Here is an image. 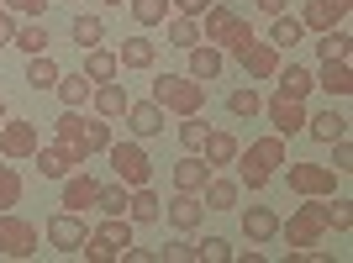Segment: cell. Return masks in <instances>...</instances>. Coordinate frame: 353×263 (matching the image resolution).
<instances>
[{"mask_svg":"<svg viewBox=\"0 0 353 263\" xmlns=\"http://www.w3.org/2000/svg\"><path fill=\"white\" fill-rule=\"evenodd\" d=\"M237 185L243 190H264L269 179L280 174V163H285V137L280 132H269V137H259V143H248V153L237 147Z\"/></svg>","mask_w":353,"mask_h":263,"instance_id":"cell-1","label":"cell"},{"mask_svg":"<svg viewBox=\"0 0 353 263\" xmlns=\"http://www.w3.org/2000/svg\"><path fill=\"white\" fill-rule=\"evenodd\" d=\"M221 48H227V53L243 63V74H248V79H274V69L285 63V59H280V48L269 43V37H253V32H248V21H237L232 37H227Z\"/></svg>","mask_w":353,"mask_h":263,"instance_id":"cell-2","label":"cell"},{"mask_svg":"<svg viewBox=\"0 0 353 263\" xmlns=\"http://www.w3.org/2000/svg\"><path fill=\"white\" fill-rule=\"evenodd\" d=\"M327 195H301V205L290 211V221H280V237L290 242V253H311L322 248L327 237V211H322Z\"/></svg>","mask_w":353,"mask_h":263,"instance_id":"cell-3","label":"cell"},{"mask_svg":"<svg viewBox=\"0 0 353 263\" xmlns=\"http://www.w3.org/2000/svg\"><path fill=\"white\" fill-rule=\"evenodd\" d=\"M153 101L174 116H201L206 111V85L190 79V74H159L153 79Z\"/></svg>","mask_w":353,"mask_h":263,"instance_id":"cell-4","label":"cell"},{"mask_svg":"<svg viewBox=\"0 0 353 263\" xmlns=\"http://www.w3.org/2000/svg\"><path fill=\"white\" fill-rule=\"evenodd\" d=\"M105 158H111V169H117V179L127 185V190L153 185V158L143 153V137H137V143H111V147H105Z\"/></svg>","mask_w":353,"mask_h":263,"instance_id":"cell-5","label":"cell"},{"mask_svg":"<svg viewBox=\"0 0 353 263\" xmlns=\"http://www.w3.org/2000/svg\"><path fill=\"white\" fill-rule=\"evenodd\" d=\"M37 147H43V143H37V121H27V116H6V121H0V158L27 163Z\"/></svg>","mask_w":353,"mask_h":263,"instance_id":"cell-6","label":"cell"},{"mask_svg":"<svg viewBox=\"0 0 353 263\" xmlns=\"http://www.w3.org/2000/svg\"><path fill=\"white\" fill-rule=\"evenodd\" d=\"M37 253V227L16 211H0V258H32Z\"/></svg>","mask_w":353,"mask_h":263,"instance_id":"cell-7","label":"cell"},{"mask_svg":"<svg viewBox=\"0 0 353 263\" xmlns=\"http://www.w3.org/2000/svg\"><path fill=\"white\" fill-rule=\"evenodd\" d=\"M43 237H48V242H53L59 253H79V248H85V237H90L85 211H59V216H48Z\"/></svg>","mask_w":353,"mask_h":263,"instance_id":"cell-8","label":"cell"},{"mask_svg":"<svg viewBox=\"0 0 353 263\" xmlns=\"http://www.w3.org/2000/svg\"><path fill=\"white\" fill-rule=\"evenodd\" d=\"M290 190L295 195H332L338 190V169H327V163H290Z\"/></svg>","mask_w":353,"mask_h":263,"instance_id":"cell-9","label":"cell"},{"mask_svg":"<svg viewBox=\"0 0 353 263\" xmlns=\"http://www.w3.org/2000/svg\"><path fill=\"white\" fill-rule=\"evenodd\" d=\"M259 111L274 121V132H280V137H295V132H306V105L290 101V95H280V90H274V95H269Z\"/></svg>","mask_w":353,"mask_h":263,"instance_id":"cell-10","label":"cell"},{"mask_svg":"<svg viewBox=\"0 0 353 263\" xmlns=\"http://www.w3.org/2000/svg\"><path fill=\"white\" fill-rule=\"evenodd\" d=\"M163 216H169V227H174V232H195V227L206 221V200H201V195H190V190H174V200L163 205Z\"/></svg>","mask_w":353,"mask_h":263,"instance_id":"cell-11","label":"cell"},{"mask_svg":"<svg viewBox=\"0 0 353 263\" xmlns=\"http://www.w3.org/2000/svg\"><path fill=\"white\" fill-rule=\"evenodd\" d=\"M95 195H101V179L85 174V163H79V174H63L59 205H63V211H90V205H95Z\"/></svg>","mask_w":353,"mask_h":263,"instance_id":"cell-12","label":"cell"},{"mask_svg":"<svg viewBox=\"0 0 353 263\" xmlns=\"http://www.w3.org/2000/svg\"><path fill=\"white\" fill-rule=\"evenodd\" d=\"M32 163H37V174H43V179H63V174H74L85 158H79L74 147L53 143V147H37V153H32Z\"/></svg>","mask_w":353,"mask_h":263,"instance_id":"cell-13","label":"cell"},{"mask_svg":"<svg viewBox=\"0 0 353 263\" xmlns=\"http://www.w3.org/2000/svg\"><path fill=\"white\" fill-rule=\"evenodd\" d=\"M90 105H95V116L117 121V116H127V105H132V95H127V85H117V79H101V85L90 90Z\"/></svg>","mask_w":353,"mask_h":263,"instance_id":"cell-14","label":"cell"},{"mask_svg":"<svg viewBox=\"0 0 353 263\" xmlns=\"http://www.w3.org/2000/svg\"><path fill=\"white\" fill-rule=\"evenodd\" d=\"M243 237H248V242H259V248H264V242H274V237H280V216H274L269 205H248V211H243Z\"/></svg>","mask_w":353,"mask_h":263,"instance_id":"cell-15","label":"cell"},{"mask_svg":"<svg viewBox=\"0 0 353 263\" xmlns=\"http://www.w3.org/2000/svg\"><path fill=\"white\" fill-rule=\"evenodd\" d=\"M237 195H243V185H237V179H221L216 169H211V179L201 185V200H206V211H237Z\"/></svg>","mask_w":353,"mask_h":263,"instance_id":"cell-16","label":"cell"},{"mask_svg":"<svg viewBox=\"0 0 353 263\" xmlns=\"http://www.w3.org/2000/svg\"><path fill=\"white\" fill-rule=\"evenodd\" d=\"M163 43L179 48V53H190V48L201 43V16H179V11H169V21H163Z\"/></svg>","mask_w":353,"mask_h":263,"instance_id":"cell-17","label":"cell"},{"mask_svg":"<svg viewBox=\"0 0 353 263\" xmlns=\"http://www.w3.org/2000/svg\"><path fill=\"white\" fill-rule=\"evenodd\" d=\"M127 221H137V227H153V221H163V200L153 195V185H137V190L127 195Z\"/></svg>","mask_w":353,"mask_h":263,"instance_id":"cell-18","label":"cell"},{"mask_svg":"<svg viewBox=\"0 0 353 263\" xmlns=\"http://www.w3.org/2000/svg\"><path fill=\"white\" fill-rule=\"evenodd\" d=\"M127 127H132V137H159L163 132V105L159 101H132L127 105Z\"/></svg>","mask_w":353,"mask_h":263,"instance_id":"cell-19","label":"cell"},{"mask_svg":"<svg viewBox=\"0 0 353 263\" xmlns=\"http://www.w3.org/2000/svg\"><path fill=\"white\" fill-rule=\"evenodd\" d=\"M311 79H316L327 95H353V69H348V59H322V69L311 74Z\"/></svg>","mask_w":353,"mask_h":263,"instance_id":"cell-20","label":"cell"},{"mask_svg":"<svg viewBox=\"0 0 353 263\" xmlns=\"http://www.w3.org/2000/svg\"><path fill=\"white\" fill-rule=\"evenodd\" d=\"M153 59H159V43H153V37H121V48H117L121 69H153Z\"/></svg>","mask_w":353,"mask_h":263,"instance_id":"cell-21","label":"cell"},{"mask_svg":"<svg viewBox=\"0 0 353 263\" xmlns=\"http://www.w3.org/2000/svg\"><path fill=\"white\" fill-rule=\"evenodd\" d=\"M211 179V163L201 158V153H185V158L174 163V190H190V195H201V185Z\"/></svg>","mask_w":353,"mask_h":263,"instance_id":"cell-22","label":"cell"},{"mask_svg":"<svg viewBox=\"0 0 353 263\" xmlns=\"http://www.w3.org/2000/svg\"><path fill=\"white\" fill-rule=\"evenodd\" d=\"M59 101H63V111H85L90 105V90H95V79L90 74H59Z\"/></svg>","mask_w":353,"mask_h":263,"instance_id":"cell-23","label":"cell"},{"mask_svg":"<svg viewBox=\"0 0 353 263\" xmlns=\"http://www.w3.org/2000/svg\"><path fill=\"white\" fill-rule=\"evenodd\" d=\"M348 11H338L332 0H306V11H301V27L306 32H327V27H343Z\"/></svg>","mask_w":353,"mask_h":263,"instance_id":"cell-24","label":"cell"},{"mask_svg":"<svg viewBox=\"0 0 353 263\" xmlns=\"http://www.w3.org/2000/svg\"><path fill=\"white\" fill-rule=\"evenodd\" d=\"M237 21H243V16H237L232 6H211V11H206V21H201V37L221 48L227 37H232V27H237Z\"/></svg>","mask_w":353,"mask_h":263,"instance_id":"cell-25","label":"cell"},{"mask_svg":"<svg viewBox=\"0 0 353 263\" xmlns=\"http://www.w3.org/2000/svg\"><path fill=\"white\" fill-rule=\"evenodd\" d=\"M306 132L316 137V143H338V137H348V116L343 111H316V116H306Z\"/></svg>","mask_w":353,"mask_h":263,"instance_id":"cell-26","label":"cell"},{"mask_svg":"<svg viewBox=\"0 0 353 263\" xmlns=\"http://www.w3.org/2000/svg\"><path fill=\"white\" fill-rule=\"evenodd\" d=\"M237 147H243V143H237L232 132H206V143H201V158H206L211 169H227V163L237 158Z\"/></svg>","mask_w":353,"mask_h":263,"instance_id":"cell-27","label":"cell"},{"mask_svg":"<svg viewBox=\"0 0 353 263\" xmlns=\"http://www.w3.org/2000/svg\"><path fill=\"white\" fill-rule=\"evenodd\" d=\"M274 79H280V95H290V101H306L311 90H316L311 69H301V63H280V69H274Z\"/></svg>","mask_w":353,"mask_h":263,"instance_id":"cell-28","label":"cell"},{"mask_svg":"<svg viewBox=\"0 0 353 263\" xmlns=\"http://www.w3.org/2000/svg\"><path fill=\"white\" fill-rule=\"evenodd\" d=\"M185 74H190V79H201V85H206V79H216V74H221V48H216V43H195V48H190V69H185Z\"/></svg>","mask_w":353,"mask_h":263,"instance_id":"cell-29","label":"cell"},{"mask_svg":"<svg viewBox=\"0 0 353 263\" xmlns=\"http://www.w3.org/2000/svg\"><path fill=\"white\" fill-rule=\"evenodd\" d=\"M53 137H59L63 147H74L79 158H90V147H85V116H79V111H63V116L53 121Z\"/></svg>","mask_w":353,"mask_h":263,"instance_id":"cell-30","label":"cell"},{"mask_svg":"<svg viewBox=\"0 0 353 263\" xmlns=\"http://www.w3.org/2000/svg\"><path fill=\"white\" fill-rule=\"evenodd\" d=\"M269 43L280 48H295V43H306V27H301V16H290V11H280L274 16V27H269Z\"/></svg>","mask_w":353,"mask_h":263,"instance_id":"cell-31","label":"cell"},{"mask_svg":"<svg viewBox=\"0 0 353 263\" xmlns=\"http://www.w3.org/2000/svg\"><path fill=\"white\" fill-rule=\"evenodd\" d=\"M48 43H53V37H48V27L43 21H16V37H11V48H21V53H48Z\"/></svg>","mask_w":353,"mask_h":263,"instance_id":"cell-32","label":"cell"},{"mask_svg":"<svg viewBox=\"0 0 353 263\" xmlns=\"http://www.w3.org/2000/svg\"><path fill=\"white\" fill-rule=\"evenodd\" d=\"M127 11H132L137 27H163L174 6H169V0H127Z\"/></svg>","mask_w":353,"mask_h":263,"instance_id":"cell-33","label":"cell"},{"mask_svg":"<svg viewBox=\"0 0 353 263\" xmlns=\"http://www.w3.org/2000/svg\"><path fill=\"white\" fill-rule=\"evenodd\" d=\"M27 85L32 90H53V85H59V63L48 59V53H32V59H27Z\"/></svg>","mask_w":353,"mask_h":263,"instance_id":"cell-34","label":"cell"},{"mask_svg":"<svg viewBox=\"0 0 353 263\" xmlns=\"http://www.w3.org/2000/svg\"><path fill=\"white\" fill-rule=\"evenodd\" d=\"M21 190H27V185H21V174H16V163L6 158L0 163V211H16V205H21Z\"/></svg>","mask_w":353,"mask_h":263,"instance_id":"cell-35","label":"cell"},{"mask_svg":"<svg viewBox=\"0 0 353 263\" xmlns=\"http://www.w3.org/2000/svg\"><path fill=\"white\" fill-rule=\"evenodd\" d=\"M117 69H121V63H117L111 48H90V53H85V74L95 79V85H101V79H117Z\"/></svg>","mask_w":353,"mask_h":263,"instance_id":"cell-36","label":"cell"},{"mask_svg":"<svg viewBox=\"0 0 353 263\" xmlns=\"http://www.w3.org/2000/svg\"><path fill=\"white\" fill-rule=\"evenodd\" d=\"M95 237H105L117 253H127V248H132V221H127V216H105L101 227H95Z\"/></svg>","mask_w":353,"mask_h":263,"instance_id":"cell-37","label":"cell"},{"mask_svg":"<svg viewBox=\"0 0 353 263\" xmlns=\"http://www.w3.org/2000/svg\"><path fill=\"white\" fill-rule=\"evenodd\" d=\"M101 37H105V21L101 16H74V48H101Z\"/></svg>","mask_w":353,"mask_h":263,"instance_id":"cell-38","label":"cell"},{"mask_svg":"<svg viewBox=\"0 0 353 263\" xmlns=\"http://www.w3.org/2000/svg\"><path fill=\"white\" fill-rule=\"evenodd\" d=\"M316 59H348V32L343 27L316 32Z\"/></svg>","mask_w":353,"mask_h":263,"instance_id":"cell-39","label":"cell"},{"mask_svg":"<svg viewBox=\"0 0 353 263\" xmlns=\"http://www.w3.org/2000/svg\"><path fill=\"white\" fill-rule=\"evenodd\" d=\"M127 195H132V190H127V185H121V179H117V185H101V195H95V205H101L105 216H127Z\"/></svg>","mask_w":353,"mask_h":263,"instance_id":"cell-40","label":"cell"},{"mask_svg":"<svg viewBox=\"0 0 353 263\" xmlns=\"http://www.w3.org/2000/svg\"><path fill=\"white\" fill-rule=\"evenodd\" d=\"M259 105H264V101H259V90H253V85H237L232 95H227V111H232V116H259Z\"/></svg>","mask_w":353,"mask_h":263,"instance_id":"cell-41","label":"cell"},{"mask_svg":"<svg viewBox=\"0 0 353 263\" xmlns=\"http://www.w3.org/2000/svg\"><path fill=\"white\" fill-rule=\"evenodd\" d=\"M206 121L201 116H179V147H185V153H201V143H206Z\"/></svg>","mask_w":353,"mask_h":263,"instance_id":"cell-42","label":"cell"},{"mask_svg":"<svg viewBox=\"0 0 353 263\" xmlns=\"http://www.w3.org/2000/svg\"><path fill=\"white\" fill-rule=\"evenodd\" d=\"M195 263H232V242H227V237H206V242H195Z\"/></svg>","mask_w":353,"mask_h":263,"instance_id":"cell-43","label":"cell"},{"mask_svg":"<svg viewBox=\"0 0 353 263\" xmlns=\"http://www.w3.org/2000/svg\"><path fill=\"white\" fill-rule=\"evenodd\" d=\"M85 147L90 153H105V147H111V121L105 116H85Z\"/></svg>","mask_w":353,"mask_h":263,"instance_id":"cell-44","label":"cell"},{"mask_svg":"<svg viewBox=\"0 0 353 263\" xmlns=\"http://www.w3.org/2000/svg\"><path fill=\"white\" fill-rule=\"evenodd\" d=\"M322 211H327V232H348V227H353L348 200H332V195H327V200H322Z\"/></svg>","mask_w":353,"mask_h":263,"instance_id":"cell-45","label":"cell"},{"mask_svg":"<svg viewBox=\"0 0 353 263\" xmlns=\"http://www.w3.org/2000/svg\"><path fill=\"white\" fill-rule=\"evenodd\" d=\"M79 253H85L90 263H117V258H121V253L111 248V242H105V237H95V232L85 237V248H79Z\"/></svg>","mask_w":353,"mask_h":263,"instance_id":"cell-46","label":"cell"},{"mask_svg":"<svg viewBox=\"0 0 353 263\" xmlns=\"http://www.w3.org/2000/svg\"><path fill=\"white\" fill-rule=\"evenodd\" d=\"M48 6H53V0H6V11H11V16H27V21H43Z\"/></svg>","mask_w":353,"mask_h":263,"instance_id":"cell-47","label":"cell"},{"mask_svg":"<svg viewBox=\"0 0 353 263\" xmlns=\"http://www.w3.org/2000/svg\"><path fill=\"white\" fill-rule=\"evenodd\" d=\"M332 147V169H338V174H353V143L348 137H338V143H327Z\"/></svg>","mask_w":353,"mask_h":263,"instance_id":"cell-48","label":"cell"},{"mask_svg":"<svg viewBox=\"0 0 353 263\" xmlns=\"http://www.w3.org/2000/svg\"><path fill=\"white\" fill-rule=\"evenodd\" d=\"M159 258H163V263H195V242H169Z\"/></svg>","mask_w":353,"mask_h":263,"instance_id":"cell-49","label":"cell"},{"mask_svg":"<svg viewBox=\"0 0 353 263\" xmlns=\"http://www.w3.org/2000/svg\"><path fill=\"white\" fill-rule=\"evenodd\" d=\"M169 6H174L179 16H206L211 11V0H169Z\"/></svg>","mask_w":353,"mask_h":263,"instance_id":"cell-50","label":"cell"},{"mask_svg":"<svg viewBox=\"0 0 353 263\" xmlns=\"http://www.w3.org/2000/svg\"><path fill=\"white\" fill-rule=\"evenodd\" d=\"M11 37H16V16L0 11V48H11Z\"/></svg>","mask_w":353,"mask_h":263,"instance_id":"cell-51","label":"cell"},{"mask_svg":"<svg viewBox=\"0 0 353 263\" xmlns=\"http://www.w3.org/2000/svg\"><path fill=\"white\" fill-rule=\"evenodd\" d=\"M121 258H132V263H159V253H153V248H127Z\"/></svg>","mask_w":353,"mask_h":263,"instance_id":"cell-52","label":"cell"},{"mask_svg":"<svg viewBox=\"0 0 353 263\" xmlns=\"http://www.w3.org/2000/svg\"><path fill=\"white\" fill-rule=\"evenodd\" d=\"M253 6H259L264 16H280V11H290V0H253Z\"/></svg>","mask_w":353,"mask_h":263,"instance_id":"cell-53","label":"cell"},{"mask_svg":"<svg viewBox=\"0 0 353 263\" xmlns=\"http://www.w3.org/2000/svg\"><path fill=\"white\" fill-rule=\"evenodd\" d=\"M332 6H338V11H353V0H332Z\"/></svg>","mask_w":353,"mask_h":263,"instance_id":"cell-54","label":"cell"},{"mask_svg":"<svg viewBox=\"0 0 353 263\" xmlns=\"http://www.w3.org/2000/svg\"><path fill=\"white\" fill-rule=\"evenodd\" d=\"M101 6H111V11H117V6H127V0H101Z\"/></svg>","mask_w":353,"mask_h":263,"instance_id":"cell-55","label":"cell"},{"mask_svg":"<svg viewBox=\"0 0 353 263\" xmlns=\"http://www.w3.org/2000/svg\"><path fill=\"white\" fill-rule=\"evenodd\" d=\"M6 116H11V111H6V101H0V121H6Z\"/></svg>","mask_w":353,"mask_h":263,"instance_id":"cell-56","label":"cell"}]
</instances>
